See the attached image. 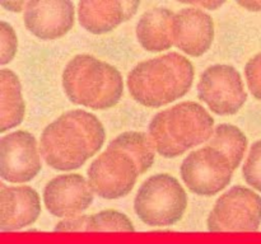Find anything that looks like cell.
Listing matches in <instances>:
<instances>
[{
	"instance_id": "obj_1",
	"label": "cell",
	"mask_w": 261,
	"mask_h": 244,
	"mask_svg": "<svg viewBox=\"0 0 261 244\" xmlns=\"http://www.w3.org/2000/svg\"><path fill=\"white\" fill-rule=\"evenodd\" d=\"M106 141V130L92 112L73 109L60 114L43 129L40 152L46 164L60 172L83 167L101 151Z\"/></svg>"
},
{
	"instance_id": "obj_2",
	"label": "cell",
	"mask_w": 261,
	"mask_h": 244,
	"mask_svg": "<svg viewBox=\"0 0 261 244\" xmlns=\"http://www.w3.org/2000/svg\"><path fill=\"white\" fill-rule=\"evenodd\" d=\"M195 68L186 56L167 52L142 61L130 70L126 85L132 98L148 108H160L188 94Z\"/></svg>"
},
{
	"instance_id": "obj_3",
	"label": "cell",
	"mask_w": 261,
	"mask_h": 244,
	"mask_svg": "<svg viewBox=\"0 0 261 244\" xmlns=\"http://www.w3.org/2000/svg\"><path fill=\"white\" fill-rule=\"evenodd\" d=\"M214 134V118L198 102L185 101L158 112L148 125L155 151L173 159L208 142Z\"/></svg>"
},
{
	"instance_id": "obj_4",
	"label": "cell",
	"mask_w": 261,
	"mask_h": 244,
	"mask_svg": "<svg viewBox=\"0 0 261 244\" xmlns=\"http://www.w3.org/2000/svg\"><path fill=\"white\" fill-rule=\"evenodd\" d=\"M61 84L71 103L96 111L112 108L124 94L119 69L89 53L74 56L66 64Z\"/></svg>"
},
{
	"instance_id": "obj_5",
	"label": "cell",
	"mask_w": 261,
	"mask_h": 244,
	"mask_svg": "<svg viewBox=\"0 0 261 244\" xmlns=\"http://www.w3.org/2000/svg\"><path fill=\"white\" fill-rule=\"evenodd\" d=\"M188 201V193L177 178L157 173L140 185L134 198V212L148 226H172L182 220Z\"/></svg>"
},
{
	"instance_id": "obj_6",
	"label": "cell",
	"mask_w": 261,
	"mask_h": 244,
	"mask_svg": "<svg viewBox=\"0 0 261 244\" xmlns=\"http://www.w3.org/2000/svg\"><path fill=\"white\" fill-rule=\"evenodd\" d=\"M140 174L137 160L129 152L111 145H107L87 170L92 191L105 200H117L129 195Z\"/></svg>"
},
{
	"instance_id": "obj_7",
	"label": "cell",
	"mask_w": 261,
	"mask_h": 244,
	"mask_svg": "<svg viewBox=\"0 0 261 244\" xmlns=\"http://www.w3.org/2000/svg\"><path fill=\"white\" fill-rule=\"evenodd\" d=\"M260 225L261 196L241 185L226 191L206 218V228L212 233L257 231Z\"/></svg>"
},
{
	"instance_id": "obj_8",
	"label": "cell",
	"mask_w": 261,
	"mask_h": 244,
	"mask_svg": "<svg viewBox=\"0 0 261 244\" xmlns=\"http://www.w3.org/2000/svg\"><path fill=\"white\" fill-rule=\"evenodd\" d=\"M233 170L228 158L209 145L189 152L180 165L184 185L201 197H213L228 187Z\"/></svg>"
},
{
	"instance_id": "obj_9",
	"label": "cell",
	"mask_w": 261,
	"mask_h": 244,
	"mask_svg": "<svg viewBox=\"0 0 261 244\" xmlns=\"http://www.w3.org/2000/svg\"><path fill=\"white\" fill-rule=\"evenodd\" d=\"M196 90L198 98L218 116H233L247 101L241 73L228 64L208 66L201 73Z\"/></svg>"
},
{
	"instance_id": "obj_10",
	"label": "cell",
	"mask_w": 261,
	"mask_h": 244,
	"mask_svg": "<svg viewBox=\"0 0 261 244\" xmlns=\"http://www.w3.org/2000/svg\"><path fill=\"white\" fill-rule=\"evenodd\" d=\"M42 170L40 142L27 130L9 132L0 139V177L9 183H27Z\"/></svg>"
},
{
	"instance_id": "obj_11",
	"label": "cell",
	"mask_w": 261,
	"mask_h": 244,
	"mask_svg": "<svg viewBox=\"0 0 261 244\" xmlns=\"http://www.w3.org/2000/svg\"><path fill=\"white\" fill-rule=\"evenodd\" d=\"M93 200L94 192L88 179L78 173L56 175L48 180L42 192L46 210L60 219L82 215L93 203Z\"/></svg>"
},
{
	"instance_id": "obj_12",
	"label": "cell",
	"mask_w": 261,
	"mask_h": 244,
	"mask_svg": "<svg viewBox=\"0 0 261 244\" xmlns=\"http://www.w3.org/2000/svg\"><path fill=\"white\" fill-rule=\"evenodd\" d=\"M25 28L41 41L61 38L75 23V7L70 0H30L23 12Z\"/></svg>"
},
{
	"instance_id": "obj_13",
	"label": "cell",
	"mask_w": 261,
	"mask_h": 244,
	"mask_svg": "<svg viewBox=\"0 0 261 244\" xmlns=\"http://www.w3.org/2000/svg\"><path fill=\"white\" fill-rule=\"evenodd\" d=\"M216 37L214 20L198 7L182 8L175 13L171 24V38L175 47L193 57L209 51Z\"/></svg>"
},
{
	"instance_id": "obj_14",
	"label": "cell",
	"mask_w": 261,
	"mask_h": 244,
	"mask_svg": "<svg viewBox=\"0 0 261 244\" xmlns=\"http://www.w3.org/2000/svg\"><path fill=\"white\" fill-rule=\"evenodd\" d=\"M41 211V197L35 188L0 183V230L15 231L32 225Z\"/></svg>"
},
{
	"instance_id": "obj_15",
	"label": "cell",
	"mask_w": 261,
	"mask_h": 244,
	"mask_svg": "<svg viewBox=\"0 0 261 244\" xmlns=\"http://www.w3.org/2000/svg\"><path fill=\"white\" fill-rule=\"evenodd\" d=\"M137 0H82L78 3V20L92 35H106L137 14Z\"/></svg>"
},
{
	"instance_id": "obj_16",
	"label": "cell",
	"mask_w": 261,
	"mask_h": 244,
	"mask_svg": "<svg viewBox=\"0 0 261 244\" xmlns=\"http://www.w3.org/2000/svg\"><path fill=\"white\" fill-rule=\"evenodd\" d=\"M175 13L170 8L157 7L147 10L135 27L139 45L148 52H163L173 46L171 24Z\"/></svg>"
},
{
	"instance_id": "obj_17",
	"label": "cell",
	"mask_w": 261,
	"mask_h": 244,
	"mask_svg": "<svg viewBox=\"0 0 261 244\" xmlns=\"http://www.w3.org/2000/svg\"><path fill=\"white\" fill-rule=\"evenodd\" d=\"M25 103L22 84L10 69L0 70V132L19 126L24 119Z\"/></svg>"
},
{
	"instance_id": "obj_18",
	"label": "cell",
	"mask_w": 261,
	"mask_h": 244,
	"mask_svg": "<svg viewBox=\"0 0 261 244\" xmlns=\"http://www.w3.org/2000/svg\"><path fill=\"white\" fill-rule=\"evenodd\" d=\"M247 136L240 127L232 124H221L214 129V134L208 141L209 146L223 152L231 162L232 168L237 169L244 160L247 149Z\"/></svg>"
},
{
	"instance_id": "obj_19",
	"label": "cell",
	"mask_w": 261,
	"mask_h": 244,
	"mask_svg": "<svg viewBox=\"0 0 261 244\" xmlns=\"http://www.w3.org/2000/svg\"><path fill=\"white\" fill-rule=\"evenodd\" d=\"M109 145L129 152L139 164L142 174L148 172L154 164L157 151L152 139L145 132L125 131L111 140Z\"/></svg>"
},
{
	"instance_id": "obj_20",
	"label": "cell",
	"mask_w": 261,
	"mask_h": 244,
	"mask_svg": "<svg viewBox=\"0 0 261 244\" xmlns=\"http://www.w3.org/2000/svg\"><path fill=\"white\" fill-rule=\"evenodd\" d=\"M86 231H125L133 233L135 226L133 221L119 210H102L99 212L88 215Z\"/></svg>"
},
{
	"instance_id": "obj_21",
	"label": "cell",
	"mask_w": 261,
	"mask_h": 244,
	"mask_svg": "<svg viewBox=\"0 0 261 244\" xmlns=\"http://www.w3.org/2000/svg\"><path fill=\"white\" fill-rule=\"evenodd\" d=\"M245 182L261 193V140H257L250 147L249 155L242 167Z\"/></svg>"
},
{
	"instance_id": "obj_22",
	"label": "cell",
	"mask_w": 261,
	"mask_h": 244,
	"mask_svg": "<svg viewBox=\"0 0 261 244\" xmlns=\"http://www.w3.org/2000/svg\"><path fill=\"white\" fill-rule=\"evenodd\" d=\"M18 37L14 28L7 20H0V65H7L15 57Z\"/></svg>"
},
{
	"instance_id": "obj_23",
	"label": "cell",
	"mask_w": 261,
	"mask_h": 244,
	"mask_svg": "<svg viewBox=\"0 0 261 244\" xmlns=\"http://www.w3.org/2000/svg\"><path fill=\"white\" fill-rule=\"evenodd\" d=\"M245 76L249 90L257 101H261V52L247 61L245 65Z\"/></svg>"
},
{
	"instance_id": "obj_24",
	"label": "cell",
	"mask_w": 261,
	"mask_h": 244,
	"mask_svg": "<svg viewBox=\"0 0 261 244\" xmlns=\"http://www.w3.org/2000/svg\"><path fill=\"white\" fill-rule=\"evenodd\" d=\"M88 215L61 219L54 228V231H86Z\"/></svg>"
},
{
	"instance_id": "obj_25",
	"label": "cell",
	"mask_w": 261,
	"mask_h": 244,
	"mask_svg": "<svg viewBox=\"0 0 261 244\" xmlns=\"http://www.w3.org/2000/svg\"><path fill=\"white\" fill-rule=\"evenodd\" d=\"M25 5H27V2H23V0H17V2L0 0V7H3L5 10H8V12H13V13L24 12Z\"/></svg>"
},
{
	"instance_id": "obj_26",
	"label": "cell",
	"mask_w": 261,
	"mask_h": 244,
	"mask_svg": "<svg viewBox=\"0 0 261 244\" xmlns=\"http://www.w3.org/2000/svg\"><path fill=\"white\" fill-rule=\"evenodd\" d=\"M186 3L191 5H199V7L208 10H217L219 7H222V5L224 4V2H216V0H212V2H186Z\"/></svg>"
},
{
	"instance_id": "obj_27",
	"label": "cell",
	"mask_w": 261,
	"mask_h": 244,
	"mask_svg": "<svg viewBox=\"0 0 261 244\" xmlns=\"http://www.w3.org/2000/svg\"><path fill=\"white\" fill-rule=\"evenodd\" d=\"M237 4L250 12H261V2H237Z\"/></svg>"
}]
</instances>
